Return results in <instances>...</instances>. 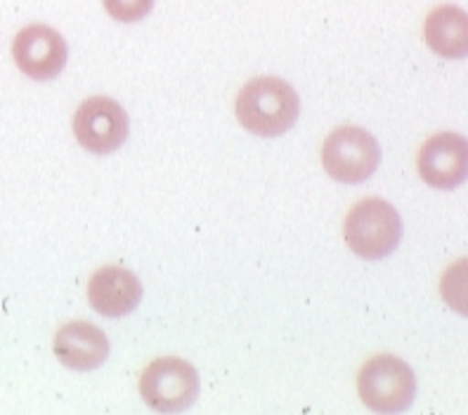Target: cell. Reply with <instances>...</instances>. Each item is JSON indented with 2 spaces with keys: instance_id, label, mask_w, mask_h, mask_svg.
Here are the masks:
<instances>
[{
  "instance_id": "1",
  "label": "cell",
  "mask_w": 468,
  "mask_h": 415,
  "mask_svg": "<svg viewBox=\"0 0 468 415\" xmlns=\"http://www.w3.org/2000/svg\"><path fill=\"white\" fill-rule=\"evenodd\" d=\"M234 111L241 126L253 135L280 137L292 130L298 120L301 102L286 80L261 76L241 88Z\"/></svg>"
},
{
  "instance_id": "2",
  "label": "cell",
  "mask_w": 468,
  "mask_h": 415,
  "mask_svg": "<svg viewBox=\"0 0 468 415\" xmlns=\"http://www.w3.org/2000/svg\"><path fill=\"white\" fill-rule=\"evenodd\" d=\"M343 236L355 255L365 260H381L400 245L402 220L386 201L367 199L348 213Z\"/></svg>"
},
{
  "instance_id": "3",
  "label": "cell",
  "mask_w": 468,
  "mask_h": 415,
  "mask_svg": "<svg viewBox=\"0 0 468 415\" xmlns=\"http://www.w3.org/2000/svg\"><path fill=\"white\" fill-rule=\"evenodd\" d=\"M357 389L365 401L377 413H400L407 410L417 394L414 370L393 354L369 358L360 370Z\"/></svg>"
},
{
  "instance_id": "4",
  "label": "cell",
  "mask_w": 468,
  "mask_h": 415,
  "mask_svg": "<svg viewBox=\"0 0 468 415\" xmlns=\"http://www.w3.org/2000/svg\"><path fill=\"white\" fill-rule=\"evenodd\" d=\"M140 394L149 409L159 413L187 410L199 397V376L185 358L161 357L143 370Z\"/></svg>"
},
{
  "instance_id": "5",
  "label": "cell",
  "mask_w": 468,
  "mask_h": 415,
  "mask_svg": "<svg viewBox=\"0 0 468 415\" xmlns=\"http://www.w3.org/2000/svg\"><path fill=\"white\" fill-rule=\"evenodd\" d=\"M322 163L336 182L360 184L369 180L381 163V149L362 128H338L326 137Z\"/></svg>"
},
{
  "instance_id": "6",
  "label": "cell",
  "mask_w": 468,
  "mask_h": 415,
  "mask_svg": "<svg viewBox=\"0 0 468 415\" xmlns=\"http://www.w3.org/2000/svg\"><path fill=\"white\" fill-rule=\"evenodd\" d=\"M128 114L109 97H90L74 116V135L90 154H112L128 140Z\"/></svg>"
},
{
  "instance_id": "7",
  "label": "cell",
  "mask_w": 468,
  "mask_h": 415,
  "mask_svg": "<svg viewBox=\"0 0 468 415\" xmlns=\"http://www.w3.org/2000/svg\"><path fill=\"white\" fill-rule=\"evenodd\" d=\"M12 57L24 76L34 80H50L67 67V43L46 24H31L12 43Z\"/></svg>"
},
{
  "instance_id": "8",
  "label": "cell",
  "mask_w": 468,
  "mask_h": 415,
  "mask_svg": "<svg viewBox=\"0 0 468 415\" xmlns=\"http://www.w3.org/2000/svg\"><path fill=\"white\" fill-rule=\"evenodd\" d=\"M466 140L457 132H440L419 151V175L435 189H454L466 180Z\"/></svg>"
},
{
  "instance_id": "9",
  "label": "cell",
  "mask_w": 468,
  "mask_h": 415,
  "mask_svg": "<svg viewBox=\"0 0 468 415\" xmlns=\"http://www.w3.org/2000/svg\"><path fill=\"white\" fill-rule=\"evenodd\" d=\"M88 300L92 309L102 316H126L143 300V284L137 281L135 274L126 267H102L92 274L88 284Z\"/></svg>"
},
{
  "instance_id": "10",
  "label": "cell",
  "mask_w": 468,
  "mask_h": 415,
  "mask_svg": "<svg viewBox=\"0 0 468 415\" xmlns=\"http://www.w3.org/2000/svg\"><path fill=\"white\" fill-rule=\"evenodd\" d=\"M55 357L71 370H95L107 361L109 340L98 326L71 321L55 336Z\"/></svg>"
},
{
  "instance_id": "11",
  "label": "cell",
  "mask_w": 468,
  "mask_h": 415,
  "mask_svg": "<svg viewBox=\"0 0 468 415\" xmlns=\"http://www.w3.org/2000/svg\"><path fill=\"white\" fill-rule=\"evenodd\" d=\"M426 46L447 59H462L468 50V19L457 5L435 7L423 24Z\"/></svg>"
},
{
  "instance_id": "12",
  "label": "cell",
  "mask_w": 468,
  "mask_h": 415,
  "mask_svg": "<svg viewBox=\"0 0 468 415\" xmlns=\"http://www.w3.org/2000/svg\"><path fill=\"white\" fill-rule=\"evenodd\" d=\"M102 5L116 22L133 24L147 17L154 7V0H102Z\"/></svg>"
}]
</instances>
